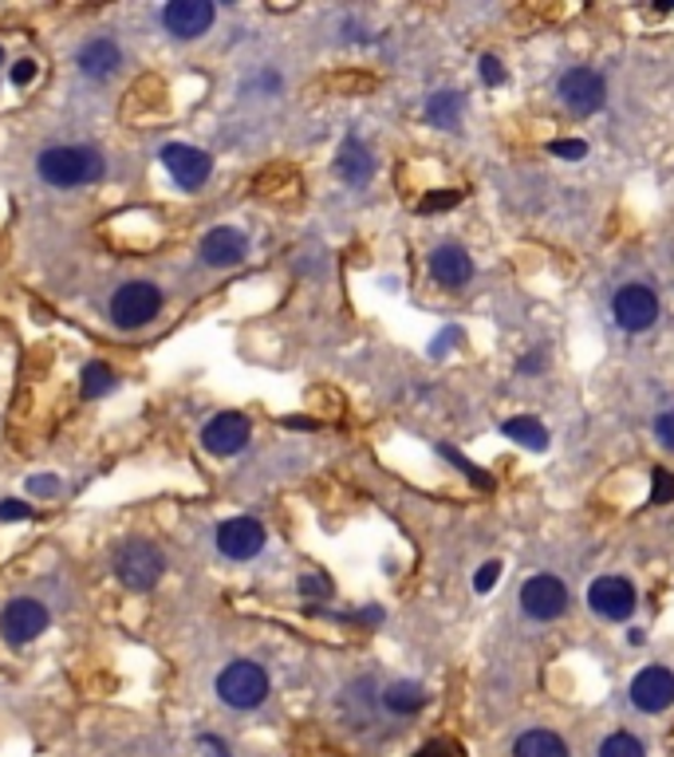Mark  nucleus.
Returning a JSON list of instances; mask_svg holds the SVG:
<instances>
[{"mask_svg":"<svg viewBox=\"0 0 674 757\" xmlns=\"http://www.w3.org/2000/svg\"><path fill=\"white\" fill-rule=\"evenodd\" d=\"M654 438H659L666 450H674V411H663V415L654 418Z\"/></svg>","mask_w":674,"mask_h":757,"instance_id":"34","label":"nucleus"},{"mask_svg":"<svg viewBox=\"0 0 674 757\" xmlns=\"http://www.w3.org/2000/svg\"><path fill=\"white\" fill-rule=\"evenodd\" d=\"M462 111H466V95L462 91H434L422 107L426 123L438 126V131H457L462 126Z\"/></svg>","mask_w":674,"mask_h":757,"instance_id":"20","label":"nucleus"},{"mask_svg":"<svg viewBox=\"0 0 674 757\" xmlns=\"http://www.w3.org/2000/svg\"><path fill=\"white\" fill-rule=\"evenodd\" d=\"M28 493H32V498H60V493H63L60 474H36V477H28Z\"/></svg>","mask_w":674,"mask_h":757,"instance_id":"27","label":"nucleus"},{"mask_svg":"<svg viewBox=\"0 0 674 757\" xmlns=\"http://www.w3.org/2000/svg\"><path fill=\"white\" fill-rule=\"evenodd\" d=\"M644 639H647V632H639V627H632V632H627V644H632V647H639Z\"/></svg>","mask_w":674,"mask_h":757,"instance_id":"39","label":"nucleus"},{"mask_svg":"<svg viewBox=\"0 0 674 757\" xmlns=\"http://www.w3.org/2000/svg\"><path fill=\"white\" fill-rule=\"evenodd\" d=\"M659 312L663 308H659V296H654L651 284L632 281L612 296V320L632 335L651 332L654 323H659Z\"/></svg>","mask_w":674,"mask_h":757,"instance_id":"6","label":"nucleus"},{"mask_svg":"<svg viewBox=\"0 0 674 757\" xmlns=\"http://www.w3.org/2000/svg\"><path fill=\"white\" fill-rule=\"evenodd\" d=\"M197 257H201V265H209V269H237V265H245V257H249V237L233 225H218L201 237Z\"/></svg>","mask_w":674,"mask_h":757,"instance_id":"15","label":"nucleus"},{"mask_svg":"<svg viewBox=\"0 0 674 757\" xmlns=\"http://www.w3.org/2000/svg\"><path fill=\"white\" fill-rule=\"evenodd\" d=\"M218 21V9L209 0H170L162 9V24L174 40H201Z\"/></svg>","mask_w":674,"mask_h":757,"instance_id":"13","label":"nucleus"},{"mask_svg":"<svg viewBox=\"0 0 674 757\" xmlns=\"http://www.w3.org/2000/svg\"><path fill=\"white\" fill-rule=\"evenodd\" d=\"M36 75H40V63L32 60V56H24V60L12 63L9 80H12V84H16V87H28V84H36Z\"/></svg>","mask_w":674,"mask_h":757,"instance_id":"30","label":"nucleus"},{"mask_svg":"<svg viewBox=\"0 0 674 757\" xmlns=\"http://www.w3.org/2000/svg\"><path fill=\"white\" fill-rule=\"evenodd\" d=\"M549 150L556 158H564V162H580V158H588V143H584V138H556V143H549Z\"/></svg>","mask_w":674,"mask_h":757,"instance_id":"29","label":"nucleus"},{"mask_svg":"<svg viewBox=\"0 0 674 757\" xmlns=\"http://www.w3.org/2000/svg\"><path fill=\"white\" fill-rule=\"evenodd\" d=\"M588 608L608 623H627L639 608V591L627 576H596L588 584Z\"/></svg>","mask_w":674,"mask_h":757,"instance_id":"8","label":"nucleus"},{"mask_svg":"<svg viewBox=\"0 0 674 757\" xmlns=\"http://www.w3.org/2000/svg\"><path fill=\"white\" fill-rule=\"evenodd\" d=\"M158 162L174 178V186L186 190V194L201 190L209 182V174H213V158L201 146H189V143H167L158 150Z\"/></svg>","mask_w":674,"mask_h":757,"instance_id":"7","label":"nucleus"},{"mask_svg":"<svg viewBox=\"0 0 674 757\" xmlns=\"http://www.w3.org/2000/svg\"><path fill=\"white\" fill-rule=\"evenodd\" d=\"M36 174L56 190H79L99 182L107 174V162L95 146H48L36 158Z\"/></svg>","mask_w":674,"mask_h":757,"instance_id":"1","label":"nucleus"},{"mask_svg":"<svg viewBox=\"0 0 674 757\" xmlns=\"http://www.w3.org/2000/svg\"><path fill=\"white\" fill-rule=\"evenodd\" d=\"M213 691H218V698L229 710H257L269 698V674H265L260 663H253V659H233L218 674Z\"/></svg>","mask_w":674,"mask_h":757,"instance_id":"3","label":"nucleus"},{"mask_svg":"<svg viewBox=\"0 0 674 757\" xmlns=\"http://www.w3.org/2000/svg\"><path fill=\"white\" fill-rule=\"evenodd\" d=\"M48 608L40 600H32V596H16V600L4 603V612H0V639L9 647H28L36 644L44 632H48Z\"/></svg>","mask_w":674,"mask_h":757,"instance_id":"5","label":"nucleus"},{"mask_svg":"<svg viewBox=\"0 0 674 757\" xmlns=\"http://www.w3.org/2000/svg\"><path fill=\"white\" fill-rule=\"evenodd\" d=\"M426 703H430V695H426V686L415 683V679H394V683L383 686V695H379V706L394 718H415Z\"/></svg>","mask_w":674,"mask_h":757,"instance_id":"19","label":"nucleus"},{"mask_svg":"<svg viewBox=\"0 0 674 757\" xmlns=\"http://www.w3.org/2000/svg\"><path fill=\"white\" fill-rule=\"evenodd\" d=\"M335 174L347 182V186H367L371 182V174H375V158H371V150H367V143L359 135H347L343 138V146H340V155H335Z\"/></svg>","mask_w":674,"mask_h":757,"instance_id":"17","label":"nucleus"},{"mask_svg":"<svg viewBox=\"0 0 674 757\" xmlns=\"http://www.w3.org/2000/svg\"><path fill=\"white\" fill-rule=\"evenodd\" d=\"M513 757H568L561 734L552 730H525V734L513 742Z\"/></svg>","mask_w":674,"mask_h":757,"instance_id":"21","label":"nucleus"},{"mask_svg":"<svg viewBox=\"0 0 674 757\" xmlns=\"http://www.w3.org/2000/svg\"><path fill=\"white\" fill-rule=\"evenodd\" d=\"M666 501H674V474L666 466H654L651 469V498H647V505H666Z\"/></svg>","mask_w":674,"mask_h":757,"instance_id":"26","label":"nucleus"},{"mask_svg":"<svg viewBox=\"0 0 674 757\" xmlns=\"http://www.w3.org/2000/svg\"><path fill=\"white\" fill-rule=\"evenodd\" d=\"M501 435L513 438V442H520L525 450H549V430H544V423L532 415H517V418H505L501 423Z\"/></svg>","mask_w":674,"mask_h":757,"instance_id":"22","label":"nucleus"},{"mask_svg":"<svg viewBox=\"0 0 674 757\" xmlns=\"http://www.w3.org/2000/svg\"><path fill=\"white\" fill-rule=\"evenodd\" d=\"M197 742H201V749H209V754H213V757H233V754H229L225 742H221V737H213V734H201V737H197Z\"/></svg>","mask_w":674,"mask_h":757,"instance_id":"38","label":"nucleus"},{"mask_svg":"<svg viewBox=\"0 0 674 757\" xmlns=\"http://www.w3.org/2000/svg\"><path fill=\"white\" fill-rule=\"evenodd\" d=\"M498 581H501V561H486L474 572V591H493Z\"/></svg>","mask_w":674,"mask_h":757,"instance_id":"31","label":"nucleus"},{"mask_svg":"<svg viewBox=\"0 0 674 757\" xmlns=\"http://www.w3.org/2000/svg\"><path fill=\"white\" fill-rule=\"evenodd\" d=\"M568 584L561 576H549V572H540V576H529L525 588H520V612L529 615L537 623H552L561 620L568 612Z\"/></svg>","mask_w":674,"mask_h":757,"instance_id":"10","label":"nucleus"},{"mask_svg":"<svg viewBox=\"0 0 674 757\" xmlns=\"http://www.w3.org/2000/svg\"><path fill=\"white\" fill-rule=\"evenodd\" d=\"M544 367H549V359H544V352H540V347H537V352L520 355V359H517V371H520V375H540Z\"/></svg>","mask_w":674,"mask_h":757,"instance_id":"36","label":"nucleus"},{"mask_svg":"<svg viewBox=\"0 0 674 757\" xmlns=\"http://www.w3.org/2000/svg\"><path fill=\"white\" fill-rule=\"evenodd\" d=\"M32 517V505L21 498H4L0 501V521H28Z\"/></svg>","mask_w":674,"mask_h":757,"instance_id":"33","label":"nucleus"},{"mask_svg":"<svg viewBox=\"0 0 674 757\" xmlns=\"http://www.w3.org/2000/svg\"><path fill=\"white\" fill-rule=\"evenodd\" d=\"M213 540H218V552L225 561H253V557H260L269 533L257 517H229L218 525Z\"/></svg>","mask_w":674,"mask_h":757,"instance_id":"12","label":"nucleus"},{"mask_svg":"<svg viewBox=\"0 0 674 757\" xmlns=\"http://www.w3.org/2000/svg\"><path fill=\"white\" fill-rule=\"evenodd\" d=\"M75 63H79V72L91 75V80H111V75L119 72V63H123V52H119V44H114L111 36H95V40H87L84 48H79Z\"/></svg>","mask_w":674,"mask_h":757,"instance_id":"18","label":"nucleus"},{"mask_svg":"<svg viewBox=\"0 0 674 757\" xmlns=\"http://www.w3.org/2000/svg\"><path fill=\"white\" fill-rule=\"evenodd\" d=\"M111 569H114V576H119L123 588L150 591V588H158L162 576H167V552L158 549L150 537H131L114 549Z\"/></svg>","mask_w":674,"mask_h":757,"instance_id":"2","label":"nucleus"},{"mask_svg":"<svg viewBox=\"0 0 674 757\" xmlns=\"http://www.w3.org/2000/svg\"><path fill=\"white\" fill-rule=\"evenodd\" d=\"M301 591L304 596H332V584L323 581V576H301Z\"/></svg>","mask_w":674,"mask_h":757,"instance_id":"37","label":"nucleus"},{"mask_svg":"<svg viewBox=\"0 0 674 757\" xmlns=\"http://www.w3.org/2000/svg\"><path fill=\"white\" fill-rule=\"evenodd\" d=\"M158 312H162V289L155 281H126L111 296V320L123 332H138L146 323H155Z\"/></svg>","mask_w":674,"mask_h":757,"instance_id":"4","label":"nucleus"},{"mask_svg":"<svg viewBox=\"0 0 674 757\" xmlns=\"http://www.w3.org/2000/svg\"><path fill=\"white\" fill-rule=\"evenodd\" d=\"M426 265H430V277H434L442 289H466V284L474 281V257H469L462 245H454V241L438 245Z\"/></svg>","mask_w":674,"mask_h":757,"instance_id":"16","label":"nucleus"},{"mask_svg":"<svg viewBox=\"0 0 674 757\" xmlns=\"http://www.w3.org/2000/svg\"><path fill=\"white\" fill-rule=\"evenodd\" d=\"M627 695H632L635 710H644V715H663V710L674 706V671H666V667H644V671L632 679Z\"/></svg>","mask_w":674,"mask_h":757,"instance_id":"14","label":"nucleus"},{"mask_svg":"<svg viewBox=\"0 0 674 757\" xmlns=\"http://www.w3.org/2000/svg\"><path fill=\"white\" fill-rule=\"evenodd\" d=\"M0 63H4V48H0Z\"/></svg>","mask_w":674,"mask_h":757,"instance_id":"40","label":"nucleus"},{"mask_svg":"<svg viewBox=\"0 0 674 757\" xmlns=\"http://www.w3.org/2000/svg\"><path fill=\"white\" fill-rule=\"evenodd\" d=\"M478 75H481V84H486V87H501L508 80L505 63H501L498 56H481V60H478Z\"/></svg>","mask_w":674,"mask_h":757,"instance_id":"28","label":"nucleus"},{"mask_svg":"<svg viewBox=\"0 0 674 757\" xmlns=\"http://www.w3.org/2000/svg\"><path fill=\"white\" fill-rule=\"evenodd\" d=\"M600 757H647V746L627 730H615L600 742Z\"/></svg>","mask_w":674,"mask_h":757,"instance_id":"24","label":"nucleus"},{"mask_svg":"<svg viewBox=\"0 0 674 757\" xmlns=\"http://www.w3.org/2000/svg\"><path fill=\"white\" fill-rule=\"evenodd\" d=\"M253 442V423L241 411H221L201 426V447L213 457H233Z\"/></svg>","mask_w":674,"mask_h":757,"instance_id":"11","label":"nucleus"},{"mask_svg":"<svg viewBox=\"0 0 674 757\" xmlns=\"http://www.w3.org/2000/svg\"><path fill=\"white\" fill-rule=\"evenodd\" d=\"M457 754H462V746H457V742H446V737H442V742H430V746H422L415 757H457Z\"/></svg>","mask_w":674,"mask_h":757,"instance_id":"35","label":"nucleus"},{"mask_svg":"<svg viewBox=\"0 0 674 757\" xmlns=\"http://www.w3.org/2000/svg\"><path fill=\"white\" fill-rule=\"evenodd\" d=\"M79 391H84V399H103L114 391V371L107 364H87L79 375Z\"/></svg>","mask_w":674,"mask_h":757,"instance_id":"23","label":"nucleus"},{"mask_svg":"<svg viewBox=\"0 0 674 757\" xmlns=\"http://www.w3.org/2000/svg\"><path fill=\"white\" fill-rule=\"evenodd\" d=\"M556 99L568 107L572 114H596L608 103V84L596 68H568V72L556 80Z\"/></svg>","mask_w":674,"mask_h":757,"instance_id":"9","label":"nucleus"},{"mask_svg":"<svg viewBox=\"0 0 674 757\" xmlns=\"http://www.w3.org/2000/svg\"><path fill=\"white\" fill-rule=\"evenodd\" d=\"M457 202H462V194H457V190H438V194L422 197V202H418V209H422V213H434V209H450V206H457Z\"/></svg>","mask_w":674,"mask_h":757,"instance_id":"32","label":"nucleus"},{"mask_svg":"<svg viewBox=\"0 0 674 757\" xmlns=\"http://www.w3.org/2000/svg\"><path fill=\"white\" fill-rule=\"evenodd\" d=\"M438 454L446 457L450 466H457V469H462V474H466L469 481H474V486H486V489L493 486V477H489L486 469H481V466H474V462H469L466 454H457V450H450L446 442H438Z\"/></svg>","mask_w":674,"mask_h":757,"instance_id":"25","label":"nucleus"}]
</instances>
